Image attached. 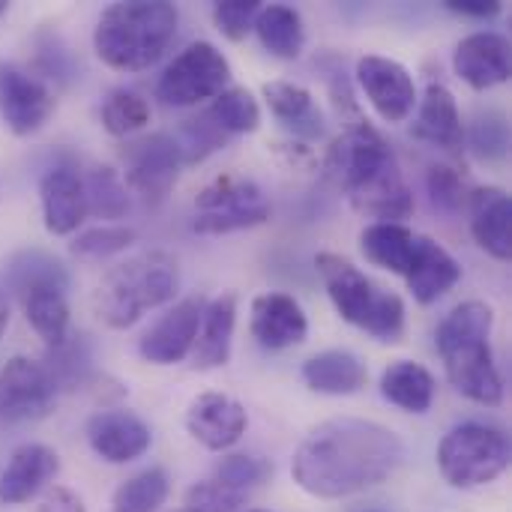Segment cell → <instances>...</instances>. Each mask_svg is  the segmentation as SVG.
<instances>
[{"mask_svg": "<svg viewBox=\"0 0 512 512\" xmlns=\"http://www.w3.org/2000/svg\"><path fill=\"white\" fill-rule=\"evenodd\" d=\"M405 459L402 438L372 420L339 417L309 432L297 447L291 474L312 498L336 501L381 486Z\"/></svg>", "mask_w": 512, "mask_h": 512, "instance_id": "6da1fadb", "label": "cell"}, {"mask_svg": "<svg viewBox=\"0 0 512 512\" xmlns=\"http://www.w3.org/2000/svg\"><path fill=\"white\" fill-rule=\"evenodd\" d=\"M492 324V306L468 300L441 321L435 336L450 384L477 405H501L504 399V381L489 345Z\"/></svg>", "mask_w": 512, "mask_h": 512, "instance_id": "7a4b0ae2", "label": "cell"}, {"mask_svg": "<svg viewBox=\"0 0 512 512\" xmlns=\"http://www.w3.org/2000/svg\"><path fill=\"white\" fill-rule=\"evenodd\" d=\"M177 36V6L168 0L111 3L93 30L99 60L117 72L153 66Z\"/></svg>", "mask_w": 512, "mask_h": 512, "instance_id": "3957f363", "label": "cell"}, {"mask_svg": "<svg viewBox=\"0 0 512 512\" xmlns=\"http://www.w3.org/2000/svg\"><path fill=\"white\" fill-rule=\"evenodd\" d=\"M180 288V267L174 255L150 249L111 267L96 288L93 306L105 327L126 330L141 321L144 312L174 300Z\"/></svg>", "mask_w": 512, "mask_h": 512, "instance_id": "277c9868", "label": "cell"}, {"mask_svg": "<svg viewBox=\"0 0 512 512\" xmlns=\"http://www.w3.org/2000/svg\"><path fill=\"white\" fill-rule=\"evenodd\" d=\"M315 267L324 279V288L336 306V312L366 330L369 336L381 342H399L405 333V303L399 294L381 291L372 285V279L354 267L348 258L336 252H321L315 258Z\"/></svg>", "mask_w": 512, "mask_h": 512, "instance_id": "5b68a950", "label": "cell"}, {"mask_svg": "<svg viewBox=\"0 0 512 512\" xmlns=\"http://www.w3.org/2000/svg\"><path fill=\"white\" fill-rule=\"evenodd\" d=\"M510 468V441L486 423H462L438 444V471L453 489L495 483Z\"/></svg>", "mask_w": 512, "mask_h": 512, "instance_id": "8992f818", "label": "cell"}, {"mask_svg": "<svg viewBox=\"0 0 512 512\" xmlns=\"http://www.w3.org/2000/svg\"><path fill=\"white\" fill-rule=\"evenodd\" d=\"M273 207L261 186L243 174H222L210 180L195 198V222L198 234H231L264 225Z\"/></svg>", "mask_w": 512, "mask_h": 512, "instance_id": "52a82bcc", "label": "cell"}, {"mask_svg": "<svg viewBox=\"0 0 512 512\" xmlns=\"http://www.w3.org/2000/svg\"><path fill=\"white\" fill-rule=\"evenodd\" d=\"M231 78L225 54L213 42H192L159 75L156 99L174 108H189L204 99H216Z\"/></svg>", "mask_w": 512, "mask_h": 512, "instance_id": "ba28073f", "label": "cell"}, {"mask_svg": "<svg viewBox=\"0 0 512 512\" xmlns=\"http://www.w3.org/2000/svg\"><path fill=\"white\" fill-rule=\"evenodd\" d=\"M396 156L384 135L369 123V120H354V126L333 141L327 153V174L348 192L354 195L363 183H369L375 174H381L387 165H393Z\"/></svg>", "mask_w": 512, "mask_h": 512, "instance_id": "9c48e42d", "label": "cell"}, {"mask_svg": "<svg viewBox=\"0 0 512 512\" xmlns=\"http://www.w3.org/2000/svg\"><path fill=\"white\" fill-rule=\"evenodd\" d=\"M57 387L42 360L12 357L0 366V420L33 423L54 411Z\"/></svg>", "mask_w": 512, "mask_h": 512, "instance_id": "30bf717a", "label": "cell"}, {"mask_svg": "<svg viewBox=\"0 0 512 512\" xmlns=\"http://www.w3.org/2000/svg\"><path fill=\"white\" fill-rule=\"evenodd\" d=\"M123 162H126V189L138 192L147 204H159L168 198L183 165L177 141L165 132H153L126 144Z\"/></svg>", "mask_w": 512, "mask_h": 512, "instance_id": "8fae6325", "label": "cell"}, {"mask_svg": "<svg viewBox=\"0 0 512 512\" xmlns=\"http://www.w3.org/2000/svg\"><path fill=\"white\" fill-rule=\"evenodd\" d=\"M54 114L51 87L18 63L0 60V117L12 135L39 132Z\"/></svg>", "mask_w": 512, "mask_h": 512, "instance_id": "7c38bea8", "label": "cell"}, {"mask_svg": "<svg viewBox=\"0 0 512 512\" xmlns=\"http://www.w3.org/2000/svg\"><path fill=\"white\" fill-rule=\"evenodd\" d=\"M357 81L363 93L369 96L372 108L387 123H402L411 117L417 105V84L399 60L366 54L357 60Z\"/></svg>", "mask_w": 512, "mask_h": 512, "instance_id": "4fadbf2b", "label": "cell"}, {"mask_svg": "<svg viewBox=\"0 0 512 512\" xmlns=\"http://www.w3.org/2000/svg\"><path fill=\"white\" fill-rule=\"evenodd\" d=\"M207 300L201 294H192L180 300L171 312H165L138 342V351L147 363L153 366H174L186 360L195 348L201 315H204Z\"/></svg>", "mask_w": 512, "mask_h": 512, "instance_id": "5bb4252c", "label": "cell"}, {"mask_svg": "<svg viewBox=\"0 0 512 512\" xmlns=\"http://www.w3.org/2000/svg\"><path fill=\"white\" fill-rule=\"evenodd\" d=\"M150 426L123 408L99 411L87 420V444L108 465H126L150 450Z\"/></svg>", "mask_w": 512, "mask_h": 512, "instance_id": "9a60e30c", "label": "cell"}, {"mask_svg": "<svg viewBox=\"0 0 512 512\" xmlns=\"http://www.w3.org/2000/svg\"><path fill=\"white\" fill-rule=\"evenodd\" d=\"M246 408L225 393H201L186 411V432L210 453L234 447L246 435Z\"/></svg>", "mask_w": 512, "mask_h": 512, "instance_id": "2e32d148", "label": "cell"}, {"mask_svg": "<svg viewBox=\"0 0 512 512\" xmlns=\"http://www.w3.org/2000/svg\"><path fill=\"white\" fill-rule=\"evenodd\" d=\"M39 204H42V219H45L48 234L54 237L75 234L78 225L87 219L81 174L72 165L48 168L39 180Z\"/></svg>", "mask_w": 512, "mask_h": 512, "instance_id": "e0dca14e", "label": "cell"}, {"mask_svg": "<svg viewBox=\"0 0 512 512\" xmlns=\"http://www.w3.org/2000/svg\"><path fill=\"white\" fill-rule=\"evenodd\" d=\"M60 474V456L45 444H21L0 474V504L21 507L33 501Z\"/></svg>", "mask_w": 512, "mask_h": 512, "instance_id": "ac0fdd59", "label": "cell"}, {"mask_svg": "<svg viewBox=\"0 0 512 512\" xmlns=\"http://www.w3.org/2000/svg\"><path fill=\"white\" fill-rule=\"evenodd\" d=\"M456 75L474 90H489L510 78V42L501 33H471L456 45Z\"/></svg>", "mask_w": 512, "mask_h": 512, "instance_id": "d6986e66", "label": "cell"}, {"mask_svg": "<svg viewBox=\"0 0 512 512\" xmlns=\"http://www.w3.org/2000/svg\"><path fill=\"white\" fill-rule=\"evenodd\" d=\"M471 216V234L483 252L498 261L512 255V201L501 186H480L465 201Z\"/></svg>", "mask_w": 512, "mask_h": 512, "instance_id": "ffe728a7", "label": "cell"}, {"mask_svg": "<svg viewBox=\"0 0 512 512\" xmlns=\"http://www.w3.org/2000/svg\"><path fill=\"white\" fill-rule=\"evenodd\" d=\"M306 333H309L306 312L291 294L270 291L252 300V336L264 348L270 351L294 348L306 339Z\"/></svg>", "mask_w": 512, "mask_h": 512, "instance_id": "44dd1931", "label": "cell"}, {"mask_svg": "<svg viewBox=\"0 0 512 512\" xmlns=\"http://www.w3.org/2000/svg\"><path fill=\"white\" fill-rule=\"evenodd\" d=\"M459 279H462L459 261L441 243L420 234L417 258H414V264H411V270L405 276L408 291L414 294V300L429 306V303L441 300L447 291H453L459 285Z\"/></svg>", "mask_w": 512, "mask_h": 512, "instance_id": "7402d4cb", "label": "cell"}, {"mask_svg": "<svg viewBox=\"0 0 512 512\" xmlns=\"http://www.w3.org/2000/svg\"><path fill=\"white\" fill-rule=\"evenodd\" d=\"M414 135L441 147V150H450V153H459L465 147V123H462L456 96L444 84L432 81L426 87V93L420 99Z\"/></svg>", "mask_w": 512, "mask_h": 512, "instance_id": "603a6c76", "label": "cell"}, {"mask_svg": "<svg viewBox=\"0 0 512 512\" xmlns=\"http://www.w3.org/2000/svg\"><path fill=\"white\" fill-rule=\"evenodd\" d=\"M234 324H237V294H222L204 306L198 339L192 348L195 369H219L231 357V339H234Z\"/></svg>", "mask_w": 512, "mask_h": 512, "instance_id": "cb8c5ba5", "label": "cell"}, {"mask_svg": "<svg viewBox=\"0 0 512 512\" xmlns=\"http://www.w3.org/2000/svg\"><path fill=\"white\" fill-rule=\"evenodd\" d=\"M348 198L360 213H369L381 222H399L414 213V195L399 171V162L387 165L381 174H375Z\"/></svg>", "mask_w": 512, "mask_h": 512, "instance_id": "d4e9b609", "label": "cell"}, {"mask_svg": "<svg viewBox=\"0 0 512 512\" xmlns=\"http://www.w3.org/2000/svg\"><path fill=\"white\" fill-rule=\"evenodd\" d=\"M366 363L351 351H321L303 363V381L324 396H351L366 387Z\"/></svg>", "mask_w": 512, "mask_h": 512, "instance_id": "484cf974", "label": "cell"}, {"mask_svg": "<svg viewBox=\"0 0 512 512\" xmlns=\"http://www.w3.org/2000/svg\"><path fill=\"white\" fill-rule=\"evenodd\" d=\"M417 246H420V234H414L402 222H375V225H366L360 234L363 255L375 267L390 270L396 276H408L417 258Z\"/></svg>", "mask_w": 512, "mask_h": 512, "instance_id": "4316f807", "label": "cell"}, {"mask_svg": "<svg viewBox=\"0 0 512 512\" xmlns=\"http://www.w3.org/2000/svg\"><path fill=\"white\" fill-rule=\"evenodd\" d=\"M264 99L270 105V111L276 114V120L291 129L300 138H318L324 132V114L315 105L312 90H306L303 84H291V81H267L264 84Z\"/></svg>", "mask_w": 512, "mask_h": 512, "instance_id": "83f0119b", "label": "cell"}, {"mask_svg": "<svg viewBox=\"0 0 512 512\" xmlns=\"http://www.w3.org/2000/svg\"><path fill=\"white\" fill-rule=\"evenodd\" d=\"M6 288L18 300L30 297L36 291H45V288L66 291L69 288V273L54 255H48L42 249H21L6 264Z\"/></svg>", "mask_w": 512, "mask_h": 512, "instance_id": "f1b7e54d", "label": "cell"}, {"mask_svg": "<svg viewBox=\"0 0 512 512\" xmlns=\"http://www.w3.org/2000/svg\"><path fill=\"white\" fill-rule=\"evenodd\" d=\"M381 393L408 414H426L435 402V378L420 363L396 360L381 378Z\"/></svg>", "mask_w": 512, "mask_h": 512, "instance_id": "f546056e", "label": "cell"}, {"mask_svg": "<svg viewBox=\"0 0 512 512\" xmlns=\"http://www.w3.org/2000/svg\"><path fill=\"white\" fill-rule=\"evenodd\" d=\"M261 39V45L273 54V57H282V60H294L303 54V45H306V30H303V18L294 6H285V3H270V6H261L258 18H255V27H252Z\"/></svg>", "mask_w": 512, "mask_h": 512, "instance_id": "4dcf8cb0", "label": "cell"}, {"mask_svg": "<svg viewBox=\"0 0 512 512\" xmlns=\"http://www.w3.org/2000/svg\"><path fill=\"white\" fill-rule=\"evenodd\" d=\"M87 216L96 219H123L129 210V189L123 177L111 165H93L87 174H81Z\"/></svg>", "mask_w": 512, "mask_h": 512, "instance_id": "1f68e13d", "label": "cell"}, {"mask_svg": "<svg viewBox=\"0 0 512 512\" xmlns=\"http://www.w3.org/2000/svg\"><path fill=\"white\" fill-rule=\"evenodd\" d=\"M21 306H24L27 324L36 330V336L48 348H57L69 336V303H66V291L45 288V291H36V294L24 297Z\"/></svg>", "mask_w": 512, "mask_h": 512, "instance_id": "d6a6232c", "label": "cell"}, {"mask_svg": "<svg viewBox=\"0 0 512 512\" xmlns=\"http://www.w3.org/2000/svg\"><path fill=\"white\" fill-rule=\"evenodd\" d=\"M42 366L48 369V375H51L57 390L84 387L87 378L93 375V360H90L87 339L78 336V333H69L57 348H48Z\"/></svg>", "mask_w": 512, "mask_h": 512, "instance_id": "836d02e7", "label": "cell"}, {"mask_svg": "<svg viewBox=\"0 0 512 512\" xmlns=\"http://www.w3.org/2000/svg\"><path fill=\"white\" fill-rule=\"evenodd\" d=\"M171 492V480L162 468H147L117 486L111 512H156Z\"/></svg>", "mask_w": 512, "mask_h": 512, "instance_id": "e575fe53", "label": "cell"}, {"mask_svg": "<svg viewBox=\"0 0 512 512\" xmlns=\"http://www.w3.org/2000/svg\"><path fill=\"white\" fill-rule=\"evenodd\" d=\"M207 117L225 132V135H246L261 126V108L258 99L246 87H228L222 90L213 105L207 108Z\"/></svg>", "mask_w": 512, "mask_h": 512, "instance_id": "d590c367", "label": "cell"}, {"mask_svg": "<svg viewBox=\"0 0 512 512\" xmlns=\"http://www.w3.org/2000/svg\"><path fill=\"white\" fill-rule=\"evenodd\" d=\"M150 123V105L141 93L117 87L108 93V99L102 102V126L114 135V138H126L132 132H141Z\"/></svg>", "mask_w": 512, "mask_h": 512, "instance_id": "8d00e7d4", "label": "cell"}, {"mask_svg": "<svg viewBox=\"0 0 512 512\" xmlns=\"http://www.w3.org/2000/svg\"><path fill=\"white\" fill-rule=\"evenodd\" d=\"M132 243H135V231L132 228H126V225H96V228L81 231L72 240L69 249H72L75 258L102 261V258H111V255L126 252Z\"/></svg>", "mask_w": 512, "mask_h": 512, "instance_id": "74e56055", "label": "cell"}, {"mask_svg": "<svg viewBox=\"0 0 512 512\" xmlns=\"http://www.w3.org/2000/svg\"><path fill=\"white\" fill-rule=\"evenodd\" d=\"M225 141H228V135H225V132L207 117V111H204L201 117H192V120L183 123L180 141H177L180 159H183V165H198V162H204L210 153H216L219 147H225Z\"/></svg>", "mask_w": 512, "mask_h": 512, "instance_id": "f35d334b", "label": "cell"}, {"mask_svg": "<svg viewBox=\"0 0 512 512\" xmlns=\"http://www.w3.org/2000/svg\"><path fill=\"white\" fill-rule=\"evenodd\" d=\"M465 138L471 141V150L486 159V162H498L507 156L510 150V126L507 117L498 111H486L474 120L471 132H465Z\"/></svg>", "mask_w": 512, "mask_h": 512, "instance_id": "ab89813d", "label": "cell"}, {"mask_svg": "<svg viewBox=\"0 0 512 512\" xmlns=\"http://www.w3.org/2000/svg\"><path fill=\"white\" fill-rule=\"evenodd\" d=\"M270 474H273V468H270V462H264V459H255V456H228V459H222V462L216 465L213 480H216L219 486L231 489V492L246 495L249 489L261 486Z\"/></svg>", "mask_w": 512, "mask_h": 512, "instance_id": "60d3db41", "label": "cell"}, {"mask_svg": "<svg viewBox=\"0 0 512 512\" xmlns=\"http://www.w3.org/2000/svg\"><path fill=\"white\" fill-rule=\"evenodd\" d=\"M426 189L432 195V204L444 213H459L468 201L465 180L456 168L450 165H432L426 174Z\"/></svg>", "mask_w": 512, "mask_h": 512, "instance_id": "b9f144b4", "label": "cell"}, {"mask_svg": "<svg viewBox=\"0 0 512 512\" xmlns=\"http://www.w3.org/2000/svg\"><path fill=\"white\" fill-rule=\"evenodd\" d=\"M258 12H261L258 0H219L213 6V21L222 30V36H228L231 42H240L255 27Z\"/></svg>", "mask_w": 512, "mask_h": 512, "instance_id": "7bdbcfd3", "label": "cell"}, {"mask_svg": "<svg viewBox=\"0 0 512 512\" xmlns=\"http://www.w3.org/2000/svg\"><path fill=\"white\" fill-rule=\"evenodd\" d=\"M243 504H246V495L231 492V489L219 486L216 480L195 483L183 498V507L189 512H237Z\"/></svg>", "mask_w": 512, "mask_h": 512, "instance_id": "ee69618b", "label": "cell"}, {"mask_svg": "<svg viewBox=\"0 0 512 512\" xmlns=\"http://www.w3.org/2000/svg\"><path fill=\"white\" fill-rule=\"evenodd\" d=\"M39 512H87V507H84V501H81L72 489L54 486V489H48V492L42 495Z\"/></svg>", "mask_w": 512, "mask_h": 512, "instance_id": "f6af8a7d", "label": "cell"}, {"mask_svg": "<svg viewBox=\"0 0 512 512\" xmlns=\"http://www.w3.org/2000/svg\"><path fill=\"white\" fill-rule=\"evenodd\" d=\"M447 9L468 15V18H489L501 12V3L498 0H447Z\"/></svg>", "mask_w": 512, "mask_h": 512, "instance_id": "bcb514c9", "label": "cell"}, {"mask_svg": "<svg viewBox=\"0 0 512 512\" xmlns=\"http://www.w3.org/2000/svg\"><path fill=\"white\" fill-rule=\"evenodd\" d=\"M6 327H9V300H6V294L0 291V339H3V333H6Z\"/></svg>", "mask_w": 512, "mask_h": 512, "instance_id": "7dc6e473", "label": "cell"}, {"mask_svg": "<svg viewBox=\"0 0 512 512\" xmlns=\"http://www.w3.org/2000/svg\"><path fill=\"white\" fill-rule=\"evenodd\" d=\"M6 9H9V3H6V0H0V15H3Z\"/></svg>", "mask_w": 512, "mask_h": 512, "instance_id": "c3c4849f", "label": "cell"}, {"mask_svg": "<svg viewBox=\"0 0 512 512\" xmlns=\"http://www.w3.org/2000/svg\"><path fill=\"white\" fill-rule=\"evenodd\" d=\"M171 512H189V510H186V507H183V510H171Z\"/></svg>", "mask_w": 512, "mask_h": 512, "instance_id": "681fc988", "label": "cell"}, {"mask_svg": "<svg viewBox=\"0 0 512 512\" xmlns=\"http://www.w3.org/2000/svg\"><path fill=\"white\" fill-rule=\"evenodd\" d=\"M252 512H264V510H252Z\"/></svg>", "mask_w": 512, "mask_h": 512, "instance_id": "f907efd6", "label": "cell"}]
</instances>
